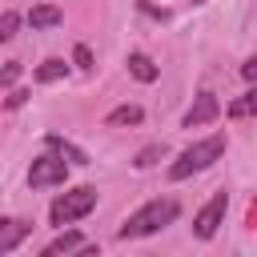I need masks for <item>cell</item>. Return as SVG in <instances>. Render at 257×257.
<instances>
[{
  "instance_id": "obj_1",
  "label": "cell",
  "mask_w": 257,
  "mask_h": 257,
  "mask_svg": "<svg viewBox=\"0 0 257 257\" xmlns=\"http://www.w3.org/2000/svg\"><path fill=\"white\" fill-rule=\"evenodd\" d=\"M177 213H181V205L173 201V197H157V201H149V205H141L124 225H120V241H137V237H153V233H161L165 225H173L177 221Z\"/></svg>"
},
{
  "instance_id": "obj_20",
  "label": "cell",
  "mask_w": 257,
  "mask_h": 257,
  "mask_svg": "<svg viewBox=\"0 0 257 257\" xmlns=\"http://www.w3.org/2000/svg\"><path fill=\"white\" fill-rule=\"evenodd\" d=\"M241 76H245V80H257V60H245V64H241Z\"/></svg>"
},
{
  "instance_id": "obj_16",
  "label": "cell",
  "mask_w": 257,
  "mask_h": 257,
  "mask_svg": "<svg viewBox=\"0 0 257 257\" xmlns=\"http://www.w3.org/2000/svg\"><path fill=\"white\" fill-rule=\"evenodd\" d=\"M20 28V12H0V44H8Z\"/></svg>"
},
{
  "instance_id": "obj_8",
  "label": "cell",
  "mask_w": 257,
  "mask_h": 257,
  "mask_svg": "<svg viewBox=\"0 0 257 257\" xmlns=\"http://www.w3.org/2000/svg\"><path fill=\"white\" fill-rule=\"evenodd\" d=\"M28 221H16V217H8V221H0V253H12L24 237H28Z\"/></svg>"
},
{
  "instance_id": "obj_4",
  "label": "cell",
  "mask_w": 257,
  "mask_h": 257,
  "mask_svg": "<svg viewBox=\"0 0 257 257\" xmlns=\"http://www.w3.org/2000/svg\"><path fill=\"white\" fill-rule=\"evenodd\" d=\"M225 209H229V193L221 189V193H213L205 205H201V213L193 217V237H201V241H209L221 225H225Z\"/></svg>"
},
{
  "instance_id": "obj_10",
  "label": "cell",
  "mask_w": 257,
  "mask_h": 257,
  "mask_svg": "<svg viewBox=\"0 0 257 257\" xmlns=\"http://www.w3.org/2000/svg\"><path fill=\"white\" fill-rule=\"evenodd\" d=\"M141 120H145V108H141V104H120V108H112V112L104 116L108 128H124V124H141Z\"/></svg>"
},
{
  "instance_id": "obj_14",
  "label": "cell",
  "mask_w": 257,
  "mask_h": 257,
  "mask_svg": "<svg viewBox=\"0 0 257 257\" xmlns=\"http://www.w3.org/2000/svg\"><path fill=\"white\" fill-rule=\"evenodd\" d=\"M161 157H165V141H153V145H145V149L137 153V161H133V165H137V169H153Z\"/></svg>"
},
{
  "instance_id": "obj_6",
  "label": "cell",
  "mask_w": 257,
  "mask_h": 257,
  "mask_svg": "<svg viewBox=\"0 0 257 257\" xmlns=\"http://www.w3.org/2000/svg\"><path fill=\"white\" fill-rule=\"evenodd\" d=\"M217 116H221V100H217L213 92H197V100L185 108L181 124H185V128H201V124H213Z\"/></svg>"
},
{
  "instance_id": "obj_11",
  "label": "cell",
  "mask_w": 257,
  "mask_h": 257,
  "mask_svg": "<svg viewBox=\"0 0 257 257\" xmlns=\"http://www.w3.org/2000/svg\"><path fill=\"white\" fill-rule=\"evenodd\" d=\"M60 20H64V12H60L56 4H36V8L28 12V24H32V28H56Z\"/></svg>"
},
{
  "instance_id": "obj_13",
  "label": "cell",
  "mask_w": 257,
  "mask_h": 257,
  "mask_svg": "<svg viewBox=\"0 0 257 257\" xmlns=\"http://www.w3.org/2000/svg\"><path fill=\"white\" fill-rule=\"evenodd\" d=\"M64 72H68V64L52 56V60H44V64L36 68V80H40V84H56V80H64Z\"/></svg>"
},
{
  "instance_id": "obj_12",
  "label": "cell",
  "mask_w": 257,
  "mask_h": 257,
  "mask_svg": "<svg viewBox=\"0 0 257 257\" xmlns=\"http://www.w3.org/2000/svg\"><path fill=\"white\" fill-rule=\"evenodd\" d=\"M128 72H133V76H137L141 84H153L161 68H157V64H153V60H149L145 52H128Z\"/></svg>"
},
{
  "instance_id": "obj_18",
  "label": "cell",
  "mask_w": 257,
  "mask_h": 257,
  "mask_svg": "<svg viewBox=\"0 0 257 257\" xmlns=\"http://www.w3.org/2000/svg\"><path fill=\"white\" fill-rule=\"evenodd\" d=\"M20 72H24V68H20V60H8V64L0 68V88H12V84L20 80Z\"/></svg>"
},
{
  "instance_id": "obj_17",
  "label": "cell",
  "mask_w": 257,
  "mask_h": 257,
  "mask_svg": "<svg viewBox=\"0 0 257 257\" xmlns=\"http://www.w3.org/2000/svg\"><path fill=\"white\" fill-rule=\"evenodd\" d=\"M72 64H76L80 72H92V48H88V44H76V48H72Z\"/></svg>"
},
{
  "instance_id": "obj_9",
  "label": "cell",
  "mask_w": 257,
  "mask_h": 257,
  "mask_svg": "<svg viewBox=\"0 0 257 257\" xmlns=\"http://www.w3.org/2000/svg\"><path fill=\"white\" fill-rule=\"evenodd\" d=\"M44 145H48V149H52L56 157H64L68 165H88V157H84V153H80V149H76L72 141H64V137H56V133H48V137H44Z\"/></svg>"
},
{
  "instance_id": "obj_2",
  "label": "cell",
  "mask_w": 257,
  "mask_h": 257,
  "mask_svg": "<svg viewBox=\"0 0 257 257\" xmlns=\"http://www.w3.org/2000/svg\"><path fill=\"white\" fill-rule=\"evenodd\" d=\"M221 157H225V133H213V137L189 145V149L169 165V181H185V177H193V173H205V169H209L213 161H221Z\"/></svg>"
},
{
  "instance_id": "obj_3",
  "label": "cell",
  "mask_w": 257,
  "mask_h": 257,
  "mask_svg": "<svg viewBox=\"0 0 257 257\" xmlns=\"http://www.w3.org/2000/svg\"><path fill=\"white\" fill-rule=\"evenodd\" d=\"M92 209H96V189H92V185H76V189L60 193V197L48 205V217H52V225H72V221L88 217Z\"/></svg>"
},
{
  "instance_id": "obj_19",
  "label": "cell",
  "mask_w": 257,
  "mask_h": 257,
  "mask_svg": "<svg viewBox=\"0 0 257 257\" xmlns=\"http://www.w3.org/2000/svg\"><path fill=\"white\" fill-rule=\"evenodd\" d=\"M24 100H28V92H24V88H16V92H12V96H8V100H4V104H8V108H20V104H24Z\"/></svg>"
},
{
  "instance_id": "obj_15",
  "label": "cell",
  "mask_w": 257,
  "mask_h": 257,
  "mask_svg": "<svg viewBox=\"0 0 257 257\" xmlns=\"http://www.w3.org/2000/svg\"><path fill=\"white\" fill-rule=\"evenodd\" d=\"M253 108H257V92L249 88L245 96H237V100L229 104V116H237V120H241V116H253Z\"/></svg>"
},
{
  "instance_id": "obj_5",
  "label": "cell",
  "mask_w": 257,
  "mask_h": 257,
  "mask_svg": "<svg viewBox=\"0 0 257 257\" xmlns=\"http://www.w3.org/2000/svg\"><path fill=\"white\" fill-rule=\"evenodd\" d=\"M64 181H68V161L56 157V153L36 157L32 169H28V185L32 189H48V185H64Z\"/></svg>"
},
{
  "instance_id": "obj_7",
  "label": "cell",
  "mask_w": 257,
  "mask_h": 257,
  "mask_svg": "<svg viewBox=\"0 0 257 257\" xmlns=\"http://www.w3.org/2000/svg\"><path fill=\"white\" fill-rule=\"evenodd\" d=\"M56 253H96V245L84 241L80 233H60V237H52L44 245V257H56Z\"/></svg>"
}]
</instances>
